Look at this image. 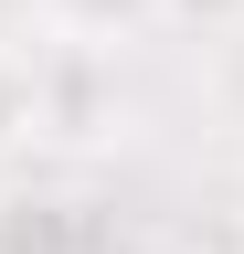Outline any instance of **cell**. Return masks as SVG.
<instances>
[{
    "label": "cell",
    "instance_id": "6da1fadb",
    "mask_svg": "<svg viewBox=\"0 0 244 254\" xmlns=\"http://www.w3.org/2000/svg\"><path fill=\"white\" fill-rule=\"evenodd\" d=\"M0 254H85V212L64 190H0Z\"/></svg>",
    "mask_w": 244,
    "mask_h": 254
},
{
    "label": "cell",
    "instance_id": "7a4b0ae2",
    "mask_svg": "<svg viewBox=\"0 0 244 254\" xmlns=\"http://www.w3.org/2000/svg\"><path fill=\"white\" fill-rule=\"evenodd\" d=\"M53 21V43H106V32H128L138 11H160V0H32Z\"/></svg>",
    "mask_w": 244,
    "mask_h": 254
},
{
    "label": "cell",
    "instance_id": "3957f363",
    "mask_svg": "<svg viewBox=\"0 0 244 254\" xmlns=\"http://www.w3.org/2000/svg\"><path fill=\"white\" fill-rule=\"evenodd\" d=\"M32 127H43V64H11V53H0V159L32 138Z\"/></svg>",
    "mask_w": 244,
    "mask_h": 254
},
{
    "label": "cell",
    "instance_id": "277c9868",
    "mask_svg": "<svg viewBox=\"0 0 244 254\" xmlns=\"http://www.w3.org/2000/svg\"><path fill=\"white\" fill-rule=\"evenodd\" d=\"M170 21H191V32H234L244 21V0H160Z\"/></svg>",
    "mask_w": 244,
    "mask_h": 254
}]
</instances>
